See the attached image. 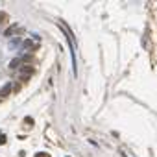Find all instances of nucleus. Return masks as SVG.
<instances>
[{"label":"nucleus","mask_w":157,"mask_h":157,"mask_svg":"<svg viewBox=\"0 0 157 157\" xmlns=\"http://www.w3.org/2000/svg\"><path fill=\"white\" fill-rule=\"evenodd\" d=\"M7 21V15H6V11H0V24L2 22H6Z\"/></svg>","instance_id":"obj_5"},{"label":"nucleus","mask_w":157,"mask_h":157,"mask_svg":"<svg viewBox=\"0 0 157 157\" xmlns=\"http://www.w3.org/2000/svg\"><path fill=\"white\" fill-rule=\"evenodd\" d=\"M9 92H11V83H6L2 89H0V98H6Z\"/></svg>","instance_id":"obj_3"},{"label":"nucleus","mask_w":157,"mask_h":157,"mask_svg":"<svg viewBox=\"0 0 157 157\" xmlns=\"http://www.w3.org/2000/svg\"><path fill=\"white\" fill-rule=\"evenodd\" d=\"M22 31V28L19 24H13V26H9V28H7L6 31H4V35H6V37H11V35H15V33H21Z\"/></svg>","instance_id":"obj_2"},{"label":"nucleus","mask_w":157,"mask_h":157,"mask_svg":"<svg viewBox=\"0 0 157 157\" xmlns=\"http://www.w3.org/2000/svg\"><path fill=\"white\" fill-rule=\"evenodd\" d=\"M33 74H35V69H33L31 65H26V67H22L21 72H19V80H21V81H26V80H30Z\"/></svg>","instance_id":"obj_1"},{"label":"nucleus","mask_w":157,"mask_h":157,"mask_svg":"<svg viewBox=\"0 0 157 157\" xmlns=\"http://www.w3.org/2000/svg\"><path fill=\"white\" fill-rule=\"evenodd\" d=\"M6 142H7V139L4 135H0V144H6Z\"/></svg>","instance_id":"obj_7"},{"label":"nucleus","mask_w":157,"mask_h":157,"mask_svg":"<svg viewBox=\"0 0 157 157\" xmlns=\"http://www.w3.org/2000/svg\"><path fill=\"white\" fill-rule=\"evenodd\" d=\"M21 65V57H17V59H13L9 63V69H17V67Z\"/></svg>","instance_id":"obj_4"},{"label":"nucleus","mask_w":157,"mask_h":157,"mask_svg":"<svg viewBox=\"0 0 157 157\" xmlns=\"http://www.w3.org/2000/svg\"><path fill=\"white\" fill-rule=\"evenodd\" d=\"M35 157H50V154H45V152H39V154H35Z\"/></svg>","instance_id":"obj_6"}]
</instances>
